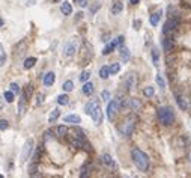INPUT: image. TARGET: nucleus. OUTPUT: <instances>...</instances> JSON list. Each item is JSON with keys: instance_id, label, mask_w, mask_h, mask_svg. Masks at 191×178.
<instances>
[{"instance_id": "obj_18", "label": "nucleus", "mask_w": 191, "mask_h": 178, "mask_svg": "<svg viewBox=\"0 0 191 178\" xmlns=\"http://www.w3.org/2000/svg\"><path fill=\"white\" fill-rule=\"evenodd\" d=\"M161 15H163V11H155V12L150 15V24H152V26H158Z\"/></svg>"}, {"instance_id": "obj_32", "label": "nucleus", "mask_w": 191, "mask_h": 178, "mask_svg": "<svg viewBox=\"0 0 191 178\" xmlns=\"http://www.w3.org/2000/svg\"><path fill=\"white\" fill-rule=\"evenodd\" d=\"M90 177V168L89 166H84L81 172H80V178H89Z\"/></svg>"}, {"instance_id": "obj_33", "label": "nucleus", "mask_w": 191, "mask_h": 178, "mask_svg": "<svg viewBox=\"0 0 191 178\" xmlns=\"http://www.w3.org/2000/svg\"><path fill=\"white\" fill-rule=\"evenodd\" d=\"M89 77H90V71H89V69H84V71L80 74V82H83V83H84V82L89 80Z\"/></svg>"}, {"instance_id": "obj_54", "label": "nucleus", "mask_w": 191, "mask_h": 178, "mask_svg": "<svg viewBox=\"0 0 191 178\" xmlns=\"http://www.w3.org/2000/svg\"><path fill=\"white\" fill-rule=\"evenodd\" d=\"M125 178H130V177H125Z\"/></svg>"}, {"instance_id": "obj_6", "label": "nucleus", "mask_w": 191, "mask_h": 178, "mask_svg": "<svg viewBox=\"0 0 191 178\" xmlns=\"http://www.w3.org/2000/svg\"><path fill=\"white\" fill-rule=\"evenodd\" d=\"M178 20H174V18H169L167 21L164 23V26H163V33L164 35H170L172 32H174L176 30V27H178Z\"/></svg>"}, {"instance_id": "obj_4", "label": "nucleus", "mask_w": 191, "mask_h": 178, "mask_svg": "<svg viewBox=\"0 0 191 178\" xmlns=\"http://www.w3.org/2000/svg\"><path fill=\"white\" fill-rule=\"evenodd\" d=\"M75 51H77V39H71L68 43L65 44V47H63V54L66 56V58H72L74 54H75Z\"/></svg>"}, {"instance_id": "obj_3", "label": "nucleus", "mask_w": 191, "mask_h": 178, "mask_svg": "<svg viewBox=\"0 0 191 178\" xmlns=\"http://www.w3.org/2000/svg\"><path fill=\"white\" fill-rule=\"evenodd\" d=\"M33 145H35L33 139H27L26 140V144L23 146V151H21V161H26L29 159V155L33 153Z\"/></svg>"}, {"instance_id": "obj_27", "label": "nucleus", "mask_w": 191, "mask_h": 178, "mask_svg": "<svg viewBox=\"0 0 191 178\" xmlns=\"http://www.w3.org/2000/svg\"><path fill=\"white\" fill-rule=\"evenodd\" d=\"M152 60H154V65H155V67L160 65V51H158V48H154V50H152Z\"/></svg>"}, {"instance_id": "obj_53", "label": "nucleus", "mask_w": 191, "mask_h": 178, "mask_svg": "<svg viewBox=\"0 0 191 178\" xmlns=\"http://www.w3.org/2000/svg\"><path fill=\"white\" fill-rule=\"evenodd\" d=\"M54 2H59V0H54Z\"/></svg>"}, {"instance_id": "obj_5", "label": "nucleus", "mask_w": 191, "mask_h": 178, "mask_svg": "<svg viewBox=\"0 0 191 178\" xmlns=\"http://www.w3.org/2000/svg\"><path fill=\"white\" fill-rule=\"evenodd\" d=\"M123 39H125V38H123L122 35H119L116 39H113L110 44H107V45H105L104 50H103V54H110V53H112L117 45H122V44H123Z\"/></svg>"}, {"instance_id": "obj_28", "label": "nucleus", "mask_w": 191, "mask_h": 178, "mask_svg": "<svg viewBox=\"0 0 191 178\" xmlns=\"http://www.w3.org/2000/svg\"><path fill=\"white\" fill-rule=\"evenodd\" d=\"M35 64H36L35 58H27V59L24 60V68H26V69H30V68H33Z\"/></svg>"}, {"instance_id": "obj_52", "label": "nucleus", "mask_w": 191, "mask_h": 178, "mask_svg": "<svg viewBox=\"0 0 191 178\" xmlns=\"http://www.w3.org/2000/svg\"><path fill=\"white\" fill-rule=\"evenodd\" d=\"M0 178H3V175H0Z\"/></svg>"}, {"instance_id": "obj_2", "label": "nucleus", "mask_w": 191, "mask_h": 178, "mask_svg": "<svg viewBox=\"0 0 191 178\" xmlns=\"http://www.w3.org/2000/svg\"><path fill=\"white\" fill-rule=\"evenodd\" d=\"M158 119L163 125H172L174 121V112L172 107L169 106H164L158 110Z\"/></svg>"}, {"instance_id": "obj_45", "label": "nucleus", "mask_w": 191, "mask_h": 178, "mask_svg": "<svg viewBox=\"0 0 191 178\" xmlns=\"http://www.w3.org/2000/svg\"><path fill=\"white\" fill-rule=\"evenodd\" d=\"M42 100H44V94H39V95H38V101H36V106H39V104L42 103Z\"/></svg>"}, {"instance_id": "obj_48", "label": "nucleus", "mask_w": 191, "mask_h": 178, "mask_svg": "<svg viewBox=\"0 0 191 178\" xmlns=\"http://www.w3.org/2000/svg\"><path fill=\"white\" fill-rule=\"evenodd\" d=\"M139 2H140V0H130V3H132V5H137Z\"/></svg>"}, {"instance_id": "obj_19", "label": "nucleus", "mask_w": 191, "mask_h": 178, "mask_svg": "<svg viewBox=\"0 0 191 178\" xmlns=\"http://www.w3.org/2000/svg\"><path fill=\"white\" fill-rule=\"evenodd\" d=\"M65 122H69V124H80V121L81 118L78 116V115H66L65 118H63Z\"/></svg>"}, {"instance_id": "obj_24", "label": "nucleus", "mask_w": 191, "mask_h": 178, "mask_svg": "<svg viewBox=\"0 0 191 178\" xmlns=\"http://www.w3.org/2000/svg\"><path fill=\"white\" fill-rule=\"evenodd\" d=\"M163 48H164V51H172L173 43H172L170 38H164V39H163Z\"/></svg>"}, {"instance_id": "obj_50", "label": "nucleus", "mask_w": 191, "mask_h": 178, "mask_svg": "<svg viewBox=\"0 0 191 178\" xmlns=\"http://www.w3.org/2000/svg\"><path fill=\"white\" fill-rule=\"evenodd\" d=\"M2 26H3V20L0 18V27H2Z\"/></svg>"}, {"instance_id": "obj_20", "label": "nucleus", "mask_w": 191, "mask_h": 178, "mask_svg": "<svg viewBox=\"0 0 191 178\" xmlns=\"http://www.w3.org/2000/svg\"><path fill=\"white\" fill-rule=\"evenodd\" d=\"M128 104H130V107L134 112H137L141 109V103H140V100H137V98H131L130 101H128Z\"/></svg>"}, {"instance_id": "obj_8", "label": "nucleus", "mask_w": 191, "mask_h": 178, "mask_svg": "<svg viewBox=\"0 0 191 178\" xmlns=\"http://www.w3.org/2000/svg\"><path fill=\"white\" fill-rule=\"evenodd\" d=\"M134 121L132 119H130V121H127V122H123L121 127V133L123 136H127V137H130L131 135H132V131H134Z\"/></svg>"}, {"instance_id": "obj_29", "label": "nucleus", "mask_w": 191, "mask_h": 178, "mask_svg": "<svg viewBox=\"0 0 191 178\" xmlns=\"http://www.w3.org/2000/svg\"><path fill=\"white\" fill-rule=\"evenodd\" d=\"M108 76H110L108 67H101L99 68V77H101V79H108Z\"/></svg>"}, {"instance_id": "obj_46", "label": "nucleus", "mask_w": 191, "mask_h": 178, "mask_svg": "<svg viewBox=\"0 0 191 178\" xmlns=\"http://www.w3.org/2000/svg\"><path fill=\"white\" fill-rule=\"evenodd\" d=\"M140 24H141V21H140V20L134 21V29H136V30H137V29H140Z\"/></svg>"}, {"instance_id": "obj_39", "label": "nucleus", "mask_w": 191, "mask_h": 178, "mask_svg": "<svg viewBox=\"0 0 191 178\" xmlns=\"http://www.w3.org/2000/svg\"><path fill=\"white\" fill-rule=\"evenodd\" d=\"M5 59H6V54H5V51H3V45L0 44V65L5 64Z\"/></svg>"}, {"instance_id": "obj_21", "label": "nucleus", "mask_w": 191, "mask_h": 178, "mask_svg": "<svg viewBox=\"0 0 191 178\" xmlns=\"http://www.w3.org/2000/svg\"><path fill=\"white\" fill-rule=\"evenodd\" d=\"M98 104H99V101H98V100H92V101H89L86 106H84V112H86L87 115H90V112L93 110Z\"/></svg>"}, {"instance_id": "obj_40", "label": "nucleus", "mask_w": 191, "mask_h": 178, "mask_svg": "<svg viewBox=\"0 0 191 178\" xmlns=\"http://www.w3.org/2000/svg\"><path fill=\"white\" fill-rule=\"evenodd\" d=\"M99 8H101V3H99V2H95V3H93V5L90 6V14H95V12H96V11H98Z\"/></svg>"}, {"instance_id": "obj_37", "label": "nucleus", "mask_w": 191, "mask_h": 178, "mask_svg": "<svg viewBox=\"0 0 191 178\" xmlns=\"http://www.w3.org/2000/svg\"><path fill=\"white\" fill-rule=\"evenodd\" d=\"M14 98H15V94L12 92V91H6V92H5V100L8 103H12Z\"/></svg>"}, {"instance_id": "obj_16", "label": "nucleus", "mask_w": 191, "mask_h": 178, "mask_svg": "<svg viewBox=\"0 0 191 178\" xmlns=\"http://www.w3.org/2000/svg\"><path fill=\"white\" fill-rule=\"evenodd\" d=\"M93 89H95V88H93V83H90V82H84V85H83V89H81V91H83L84 95L89 97V95H92V94H93Z\"/></svg>"}, {"instance_id": "obj_23", "label": "nucleus", "mask_w": 191, "mask_h": 178, "mask_svg": "<svg viewBox=\"0 0 191 178\" xmlns=\"http://www.w3.org/2000/svg\"><path fill=\"white\" fill-rule=\"evenodd\" d=\"M121 59L123 60V62H128L130 60V58H131V54H130V50L127 48V47H121Z\"/></svg>"}, {"instance_id": "obj_26", "label": "nucleus", "mask_w": 191, "mask_h": 178, "mask_svg": "<svg viewBox=\"0 0 191 178\" xmlns=\"http://www.w3.org/2000/svg\"><path fill=\"white\" fill-rule=\"evenodd\" d=\"M57 103H59L60 106H66V104L69 103L68 95H66V94H62V95H59V97H57Z\"/></svg>"}, {"instance_id": "obj_31", "label": "nucleus", "mask_w": 191, "mask_h": 178, "mask_svg": "<svg viewBox=\"0 0 191 178\" xmlns=\"http://www.w3.org/2000/svg\"><path fill=\"white\" fill-rule=\"evenodd\" d=\"M108 71H110L112 76H113V74H117V73L121 71V64H113L112 67H108Z\"/></svg>"}, {"instance_id": "obj_1", "label": "nucleus", "mask_w": 191, "mask_h": 178, "mask_svg": "<svg viewBox=\"0 0 191 178\" xmlns=\"http://www.w3.org/2000/svg\"><path fill=\"white\" fill-rule=\"evenodd\" d=\"M131 157H132V161L134 165L139 168L141 172H146L149 169V157L143 151H140L139 148H134L131 151Z\"/></svg>"}, {"instance_id": "obj_15", "label": "nucleus", "mask_w": 191, "mask_h": 178, "mask_svg": "<svg viewBox=\"0 0 191 178\" xmlns=\"http://www.w3.org/2000/svg\"><path fill=\"white\" fill-rule=\"evenodd\" d=\"M122 11H123V3H122L121 0H116L113 3V6H112V14L117 15V14H121Z\"/></svg>"}, {"instance_id": "obj_47", "label": "nucleus", "mask_w": 191, "mask_h": 178, "mask_svg": "<svg viewBox=\"0 0 191 178\" xmlns=\"http://www.w3.org/2000/svg\"><path fill=\"white\" fill-rule=\"evenodd\" d=\"M30 178H42V177H41V174H36V172H33V175H32Z\"/></svg>"}, {"instance_id": "obj_22", "label": "nucleus", "mask_w": 191, "mask_h": 178, "mask_svg": "<svg viewBox=\"0 0 191 178\" xmlns=\"http://www.w3.org/2000/svg\"><path fill=\"white\" fill-rule=\"evenodd\" d=\"M59 116H60V110H59V109H53L51 113H50V116H48V122H50V124L56 122V121L59 119Z\"/></svg>"}, {"instance_id": "obj_10", "label": "nucleus", "mask_w": 191, "mask_h": 178, "mask_svg": "<svg viewBox=\"0 0 191 178\" xmlns=\"http://www.w3.org/2000/svg\"><path fill=\"white\" fill-rule=\"evenodd\" d=\"M90 116H92V119H93V122H95L96 125H99V124L103 122V110H101L99 104L96 106L93 110L90 112Z\"/></svg>"}, {"instance_id": "obj_41", "label": "nucleus", "mask_w": 191, "mask_h": 178, "mask_svg": "<svg viewBox=\"0 0 191 178\" xmlns=\"http://www.w3.org/2000/svg\"><path fill=\"white\" fill-rule=\"evenodd\" d=\"M9 88H11V91H12L14 94H20V86H18L17 83H11Z\"/></svg>"}, {"instance_id": "obj_13", "label": "nucleus", "mask_w": 191, "mask_h": 178, "mask_svg": "<svg viewBox=\"0 0 191 178\" xmlns=\"http://www.w3.org/2000/svg\"><path fill=\"white\" fill-rule=\"evenodd\" d=\"M103 163H104L105 166H108V168H116V163H114L113 157L110 155V154H103Z\"/></svg>"}, {"instance_id": "obj_7", "label": "nucleus", "mask_w": 191, "mask_h": 178, "mask_svg": "<svg viewBox=\"0 0 191 178\" xmlns=\"http://www.w3.org/2000/svg\"><path fill=\"white\" fill-rule=\"evenodd\" d=\"M117 110H119V104H117V101H116V100H112V101L108 103V106H107V118L110 119V121L114 119Z\"/></svg>"}, {"instance_id": "obj_25", "label": "nucleus", "mask_w": 191, "mask_h": 178, "mask_svg": "<svg viewBox=\"0 0 191 178\" xmlns=\"http://www.w3.org/2000/svg\"><path fill=\"white\" fill-rule=\"evenodd\" d=\"M41 155H42V145H39L35 150V153H33V163H38L39 159H41Z\"/></svg>"}, {"instance_id": "obj_44", "label": "nucleus", "mask_w": 191, "mask_h": 178, "mask_svg": "<svg viewBox=\"0 0 191 178\" xmlns=\"http://www.w3.org/2000/svg\"><path fill=\"white\" fill-rule=\"evenodd\" d=\"M75 3H77L80 8H86L87 6V0H75Z\"/></svg>"}, {"instance_id": "obj_51", "label": "nucleus", "mask_w": 191, "mask_h": 178, "mask_svg": "<svg viewBox=\"0 0 191 178\" xmlns=\"http://www.w3.org/2000/svg\"><path fill=\"white\" fill-rule=\"evenodd\" d=\"M190 161H191V154H190Z\"/></svg>"}, {"instance_id": "obj_49", "label": "nucleus", "mask_w": 191, "mask_h": 178, "mask_svg": "<svg viewBox=\"0 0 191 178\" xmlns=\"http://www.w3.org/2000/svg\"><path fill=\"white\" fill-rule=\"evenodd\" d=\"M2 107H3V103H2V100H0V110H2Z\"/></svg>"}, {"instance_id": "obj_34", "label": "nucleus", "mask_w": 191, "mask_h": 178, "mask_svg": "<svg viewBox=\"0 0 191 178\" xmlns=\"http://www.w3.org/2000/svg\"><path fill=\"white\" fill-rule=\"evenodd\" d=\"M143 94H145V97H154V94H155V89H154L152 86H146V88L143 89Z\"/></svg>"}, {"instance_id": "obj_14", "label": "nucleus", "mask_w": 191, "mask_h": 178, "mask_svg": "<svg viewBox=\"0 0 191 178\" xmlns=\"http://www.w3.org/2000/svg\"><path fill=\"white\" fill-rule=\"evenodd\" d=\"M54 80H56V74L50 71V73H47V74L44 76V85L45 86H53Z\"/></svg>"}, {"instance_id": "obj_11", "label": "nucleus", "mask_w": 191, "mask_h": 178, "mask_svg": "<svg viewBox=\"0 0 191 178\" xmlns=\"http://www.w3.org/2000/svg\"><path fill=\"white\" fill-rule=\"evenodd\" d=\"M26 110H27V97H26V94L23 92L21 94V100L18 103V113L23 116L26 113Z\"/></svg>"}, {"instance_id": "obj_30", "label": "nucleus", "mask_w": 191, "mask_h": 178, "mask_svg": "<svg viewBox=\"0 0 191 178\" xmlns=\"http://www.w3.org/2000/svg\"><path fill=\"white\" fill-rule=\"evenodd\" d=\"M62 88H63V91H65V92H71V91L74 89V83H72V80H66V82L63 83Z\"/></svg>"}, {"instance_id": "obj_42", "label": "nucleus", "mask_w": 191, "mask_h": 178, "mask_svg": "<svg viewBox=\"0 0 191 178\" xmlns=\"http://www.w3.org/2000/svg\"><path fill=\"white\" fill-rule=\"evenodd\" d=\"M53 135H54L53 130H47V131L44 133V139H45V140H50V139H53Z\"/></svg>"}, {"instance_id": "obj_9", "label": "nucleus", "mask_w": 191, "mask_h": 178, "mask_svg": "<svg viewBox=\"0 0 191 178\" xmlns=\"http://www.w3.org/2000/svg\"><path fill=\"white\" fill-rule=\"evenodd\" d=\"M123 83H125V88L127 89H134L136 88V85H137V77H136V74H127L125 76V80H123Z\"/></svg>"}, {"instance_id": "obj_38", "label": "nucleus", "mask_w": 191, "mask_h": 178, "mask_svg": "<svg viewBox=\"0 0 191 178\" xmlns=\"http://www.w3.org/2000/svg\"><path fill=\"white\" fill-rule=\"evenodd\" d=\"M8 128H9V121H6V119H0V130L5 131V130H8Z\"/></svg>"}, {"instance_id": "obj_35", "label": "nucleus", "mask_w": 191, "mask_h": 178, "mask_svg": "<svg viewBox=\"0 0 191 178\" xmlns=\"http://www.w3.org/2000/svg\"><path fill=\"white\" fill-rule=\"evenodd\" d=\"M57 136H60V137H63V136H66V133H68V128L65 127V125H59L57 127Z\"/></svg>"}, {"instance_id": "obj_36", "label": "nucleus", "mask_w": 191, "mask_h": 178, "mask_svg": "<svg viewBox=\"0 0 191 178\" xmlns=\"http://www.w3.org/2000/svg\"><path fill=\"white\" fill-rule=\"evenodd\" d=\"M155 80H156V83H158V86H160L161 89H164V88H165V82H164V79H163V76H161V74H156Z\"/></svg>"}, {"instance_id": "obj_17", "label": "nucleus", "mask_w": 191, "mask_h": 178, "mask_svg": "<svg viewBox=\"0 0 191 178\" xmlns=\"http://www.w3.org/2000/svg\"><path fill=\"white\" fill-rule=\"evenodd\" d=\"M60 11L63 15H71V14H72V6H71L69 2H63L60 6Z\"/></svg>"}, {"instance_id": "obj_12", "label": "nucleus", "mask_w": 191, "mask_h": 178, "mask_svg": "<svg viewBox=\"0 0 191 178\" xmlns=\"http://www.w3.org/2000/svg\"><path fill=\"white\" fill-rule=\"evenodd\" d=\"M174 98H176V103H178L179 109H182V110L188 109V103H187V100H185L184 97H181L178 92H174Z\"/></svg>"}, {"instance_id": "obj_43", "label": "nucleus", "mask_w": 191, "mask_h": 178, "mask_svg": "<svg viewBox=\"0 0 191 178\" xmlns=\"http://www.w3.org/2000/svg\"><path fill=\"white\" fill-rule=\"evenodd\" d=\"M101 98H103L104 101H108V100H110V92H108V91H103V94H101Z\"/></svg>"}]
</instances>
